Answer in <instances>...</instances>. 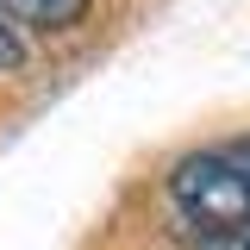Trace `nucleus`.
Listing matches in <instances>:
<instances>
[{
    "instance_id": "1",
    "label": "nucleus",
    "mask_w": 250,
    "mask_h": 250,
    "mask_svg": "<svg viewBox=\"0 0 250 250\" xmlns=\"http://www.w3.org/2000/svg\"><path fill=\"white\" fill-rule=\"evenodd\" d=\"M169 200H175L194 244L244 238L250 231V138L182 156L169 175Z\"/></svg>"
},
{
    "instance_id": "2",
    "label": "nucleus",
    "mask_w": 250,
    "mask_h": 250,
    "mask_svg": "<svg viewBox=\"0 0 250 250\" xmlns=\"http://www.w3.org/2000/svg\"><path fill=\"white\" fill-rule=\"evenodd\" d=\"M0 19L31 31H69L88 19V0H0Z\"/></svg>"
},
{
    "instance_id": "3",
    "label": "nucleus",
    "mask_w": 250,
    "mask_h": 250,
    "mask_svg": "<svg viewBox=\"0 0 250 250\" xmlns=\"http://www.w3.org/2000/svg\"><path fill=\"white\" fill-rule=\"evenodd\" d=\"M19 57H25V50H19V38L0 25V75H6V69H19Z\"/></svg>"
},
{
    "instance_id": "4",
    "label": "nucleus",
    "mask_w": 250,
    "mask_h": 250,
    "mask_svg": "<svg viewBox=\"0 0 250 250\" xmlns=\"http://www.w3.org/2000/svg\"><path fill=\"white\" fill-rule=\"evenodd\" d=\"M238 250H250V231H244V238H238Z\"/></svg>"
}]
</instances>
